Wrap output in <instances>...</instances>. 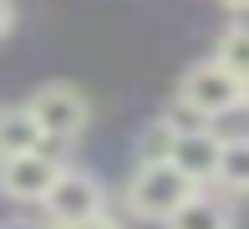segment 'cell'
Wrapping results in <instances>:
<instances>
[{
	"mask_svg": "<svg viewBox=\"0 0 249 229\" xmlns=\"http://www.w3.org/2000/svg\"><path fill=\"white\" fill-rule=\"evenodd\" d=\"M203 189V183H194L183 173V168L173 163V158H142L138 173L127 178V209L138 214V219H158L168 224L178 209H183L188 199Z\"/></svg>",
	"mask_w": 249,
	"mask_h": 229,
	"instance_id": "1",
	"label": "cell"
},
{
	"mask_svg": "<svg viewBox=\"0 0 249 229\" xmlns=\"http://www.w3.org/2000/svg\"><path fill=\"white\" fill-rule=\"evenodd\" d=\"M31 112H36L41 133H46V143H76V137L87 133V122H92V102H87L82 87L71 82H46L31 92Z\"/></svg>",
	"mask_w": 249,
	"mask_h": 229,
	"instance_id": "2",
	"label": "cell"
},
{
	"mask_svg": "<svg viewBox=\"0 0 249 229\" xmlns=\"http://www.w3.org/2000/svg\"><path fill=\"white\" fill-rule=\"evenodd\" d=\"M178 97H183L198 117L219 122V117H229L234 107H244V82L219 61V56H213V61H198V66H188V72H183Z\"/></svg>",
	"mask_w": 249,
	"mask_h": 229,
	"instance_id": "3",
	"label": "cell"
},
{
	"mask_svg": "<svg viewBox=\"0 0 249 229\" xmlns=\"http://www.w3.org/2000/svg\"><path fill=\"white\" fill-rule=\"evenodd\" d=\"M61 178V158L46 153V143L31 148V153H16V158H0V193L16 204H41L51 193V183Z\"/></svg>",
	"mask_w": 249,
	"mask_h": 229,
	"instance_id": "4",
	"label": "cell"
},
{
	"mask_svg": "<svg viewBox=\"0 0 249 229\" xmlns=\"http://www.w3.org/2000/svg\"><path fill=\"white\" fill-rule=\"evenodd\" d=\"M102 183L92 173H82V168H61V178L51 183V193L41 199V209H46L51 224H76V219H92L102 214Z\"/></svg>",
	"mask_w": 249,
	"mask_h": 229,
	"instance_id": "5",
	"label": "cell"
},
{
	"mask_svg": "<svg viewBox=\"0 0 249 229\" xmlns=\"http://www.w3.org/2000/svg\"><path fill=\"white\" fill-rule=\"evenodd\" d=\"M224 143H229V137H219L209 122H203V128H188V133L173 137V163L194 183H213L219 178V163H224Z\"/></svg>",
	"mask_w": 249,
	"mask_h": 229,
	"instance_id": "6",
	"label": "cell"
},
{
	"mask_svg": "<svg viewBox=\"0 0 249 229\" xmlns=\"http://www.w3.org/2000/svg\"><path fill=\"white\" fill-rule=\"evenodd\" d=\"M46 143V133H41L36 112L26 107H0V158H16V153H31V148Z\"/></svg>",
	"mask_w": 249,
	"mask_h": 229,
	"instance_id": "7",
	"label": "cell"
},
{
	"mask_svg": "<svg viewBox=\"0 0 249 229\" xmlns=\"http://www.w3.org/2000/svg\"><path fill=\"white\" fill-rule=\"evenodd\" d=\"M168 229H234V209H229L224 199H213V193L198 189L194 199L168 219Z\"/></svg>",
	"mask_w": 249,
	"mask_h": 229,
	"instance_id": "8",
	"label": "cell"
},
{
	"mask_svg": "<svg viewBox=\"0 0 249 229\" xmlns=\"http://www.w3.org/2000/svg\"><path fill=\"white\" fill-rule=\"evenodd\" d=\"M213 183H224L234 193H249V137H229L224 143V163H219Z\"/></svg>",
	"mask_w": 249,
	"mask_h": 229,
	"instance_id": "9",
	"label": "cell"
},
{
	"mask_svg": "<svg viewBox=\"0 0 249 229\" xmlns=\"http://www.w3.org/2000/svg\"><path fill=\"white\" fill-rule=\"evenodd\" d=\"M219 61H224V66H229V72L249 87V26L224 31V41H219Z\"/></svg>",
	"mask_w": 249,
	"mask_h": 229,
	"instance_id": "10",
	"label": "cell"
},
{
	"mask_svg": "<svg viewBox=\"0 0 249 229\" xmlns=\"http://www.w3.org/2000/svg\"><path fill=\"white\" fill-rule=\"evenodd\" d=\"M173 137H178V133H173V122H168V117H158L153 128L142 133L138 153H142V158H173Z\"/></svg>",
	"mask_w": 249,
	"mask_h": 229,
	"instance_id": "11",
	"label": "cell"
},
{
	"mask_svg": "<svg viewBox=\"0 0 249 229\" xmlns=\"http://www.w3.org/2000/svg\"><path fill=\"white\" fill-rule=\"evenodd\" d=\"M56 229H122L117 219H107V214H92V219H76V224H56Z\"/></svg>",
	"mask_w": 249,
	"mask_h": 229,
	"instance_id": "12",
	"label": "cell"
},
{
	"mask_svg": "<svg viewBox=\"0 0 249 229\" xmlns=\"http://www.w3.org/2000/svg\"><path fill=\"white\" fill-rule=\"evenodd\" d=\"M10 26H16V5H10V0H0V36H5Z\"/></svg>",
	"mask_w": 249,
	"mask_h": 229,
	"instance_id": "13",
	"label": "cell"
},
{
	"mask_svg": "<svg viewBox=\"0 0 249 229\" xmlns=\"http://www.w3.org/2000/svg\"><path fill=\"white\" fill-rule=\"evenodd\" d=\"M5 229H56V224H51V219H46V224H31V219H10Z\"/></svg>",
	"mask_w": 249,
	"mask_h": 229,
	"instance_id": "14",
	"label": "cell"
},
{
	"mask_svg": "<svg viewBox=\"0 0 249 229\" xmlns=\"http://www.w3.org/2000/svg\"><path fill=\"white\" fill-rule=\"evenodd\" d=\"M224 5H234V10H249V0H224Z\"/></svg>",
	"mask_w": 249,
	"mask_h": 229,
	"instance_id": "15",
	"label": "cell"
},
{
	"mask_svg": "<svg viewBox=\"0 0 249 229\" xmlns=\"http://www.w3.org/2000/svg\"><path fill=\"white\" fill-rule=\"evenodd\" d=\"M244 102H249V87H244Z\"/></svg>",
	"mask_w": 249,
	"mask_h": 229,
	"instance_id": "16",
	"label": "cell"
}]
</instances>
